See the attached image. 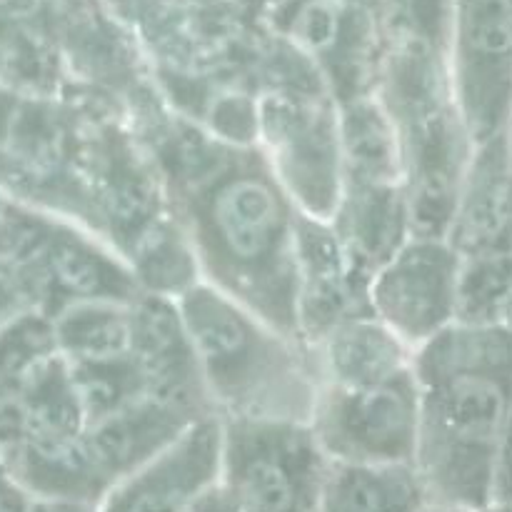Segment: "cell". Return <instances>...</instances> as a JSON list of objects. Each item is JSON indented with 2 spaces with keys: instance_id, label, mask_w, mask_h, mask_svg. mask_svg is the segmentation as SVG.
Returning <instances> with one entry per match:
<instances>
[{
  "instance_id": "cell-11",
  "label": "cell",
  "mask_w": 512,
  "mask_h": 512,
  "mask_svg": "<svg viewBox=\"0 0 512 512\" xmlns=\"http://www.w3.org/2000/svg\"><path fill=\"white\" fill-rule=\"evenodd\" d=\"M370 280L358 273L330 220L298 218V320L305 343L315 345L340 320L370 313Z\"/></svg>"
},
{
  "instance_id": "cell-21",
  "label": "cell",
  "mask_w": 512,
  "mask_h": 512,
  "mask_svg": "<svg viewBox=\"0 0 512 512\" xmlns=\"http://www.w3.org/2000/svg\"><path fill=\"white\" fill-rule=\"evenodd\" d=\"M193 512H240V510L238 505H235V500L228 495V490L223 488V483H218L203 500H200L198 508Z\"/></svg>"
},
{
  "instance_id": "cell-24",
  "label": "cell",
  "mask_w": 512,
  "mask_h": 512,
  "mask_svg": "<svg viewBox=\"0 0 512 512\" xmlns=\"http://www.w3.org/2000/svg\"><path fill=\"white\" fill-rule=\"evenodd\" d=\"M503 325H505V328H510V330H512V298H510L508 308H505V315H503Z\"/></svg>"
},
{
  "instance_id": "cell-23",
  "label": "cell",
  "mask_w": 512,
  "mask_h": 512,
  "mask_svg": "<svg viewBox=\"0 0 512 512\" xmlns=\"http://www.w3.org/2000/svg\"><path fill=\"white\" fill-rule=\"evenodd\" d=\"M348 3L368 5V8H375V10H380V8H383V3H385V0H348Z\"/></svg>"
},
{
  "instance_id": "cell-14",
  "label": "cell",
  "mask_w": 512,
  "mask_h": 512,
  "mask_svg": "<svg viewBox=\"0 0 512 512\" xmlns=\"http://www.w3.org/2000/svg\"><path fill=\"white\" fill-rule=\"evenodd\" d=\"M195 420L198 418L185 410L143 395V398L88 423L85 438H88L95 463L113 488L118 480H123L125 475L155 458L160 450L168 448Z\"/></svg>"
},
{
  "instance_id": "cell-15",
  "label": "cell",
  "mask_w": 512,
  "mask_h": 512,
  "mask_svg": "<svg viewBox=\"0 0 512 512\" xmlns=\"http://www.w3.org/2000/svg\"><path fill=\"white\" fill-rule=\"evenodd\" d=\"M315 348L320 385H368L413 368L415 350L373 313L340 320Z\"/></svg>"
},
{
  "instance_id": "cell-9",
  "label": "cell",
  "mask_w": 512,
  "mask_h": 512,
  "mask_svg": "<svg viewBox=\"0 0 512 512\" xmlns=\"http://www.w3.org/2000/svg\"><path fill=\"white\" fill-rule=\"evenodd\" d=\"M223 475V418L190 423L168 448L113 485L100 512H193Z\"/></svg>"
},
{
  "instance_id": "cell-17",
  "label": "cell",
  "mask_w": 512,
  "mask_h": 512,
  "mask_svg": "<svg viewBox=\"0 0 512 512\" xmlns=\"http://www.w3.org/2000/svg\"><path fill=\"white\" fill-rule=\"evenodd\" d=\"M428 500L415 465L333 463L320 512H418Z\"/></svg>"
},
{
  "instance_id": "cell-22",
  "label": "cell",
  "mask_w": 512,
  "mask_h": 512,
  "mask_svg": "<svg viewBox=\"0 0 512 512\" xmlns=\"http://www.w3.org/2000/svg\"><path fill=\"white\" fill-rule=\"evenodd\" d=\"M418 512H473V510L453 508V505H443V503H433V500H425V505Z\"/></svg>"
},
{
  "instance_id": "cell-19",
  "label": "cell",
  "mask_w": 512,
  "mask_h": 512,
  "mask_svg": "<svg viewBox=\"0 0 512 512\" xmlns=\"http://www.w3.org/2000/svg\"><path fill=\"white\" fill-rule=\"evenodd\" d=\"M458 320L473 325H503L512 298V250L460 255Z\"/></svg>"
},
{
  "instance_id": "cell-13",
  "label": "cell",
  "mask_w": 512,
  "mask_h": 512,
  "mask_svg": "<svg viewBox=\"0 0 512 512\" xmlns=\"http://www.w3.org/2000/svg\"><path fill=\"white\" fill-rule=\"evenodd\" d=\"M333 228L360 275L373 280L413 235L405 183H360L345 180Z\"/></svg>"
},
{
  "instance_id": "cell-20",
  "label": "cell",
  "mask_w": 512,
  "mask_h": 512,
  "mask_svg": "<svg viewBox=\"0 0 512 512\" xmlns=\"http://www.w3.org/2000/svg\"><path fill=\"white\" fill-rule=\"evenodd\" d=\"M495 503L512 505V418L505 430L498 458V478H495Z\"/></svg>"
},
{
  "instance_id": "cell-18",
  "label": "cell",
  "mask_w": 512,
  "mask_h": 512,
  "mask_svg": "<svg viewBox=\"0 0 512 512\" xmlns=\"http://www.w3.org/2000/svg\"><path fill=\"white\" fill-rule=\"evenodd\" d=\"M133 303H115V300L65 303L50 315L58 350L68 360L128 355L130 335H133Z\"/></svg>"
},
{
  "instance_id": "cell-5",
  "label": "cell",
  "mask_w": 512,
  "mask_h": 512,
  "mask_svg": "<svg viewBox=\"0 0 512 512\" xmlns=\"http://www.w3.org/2000/svg\"><path fill=\"white\" fill-rule=\"evenodd\" d=\"M328 470L310 425L223 420L220 483L240 512H320Z\"/></svg>"
},
{
  "instance_id": "cell-16",
  "label": "cell",
  "mask_w": 512,
  "mask_h": 512,
  "mask_svg": "<svg viewBox=\"0 0 512 512\" xmlns=\"http://www.w3.org/2000/svg\"><path fill=\"white\" fill-rule=\"evenodd\" d=\"M338 108L345 180L405 183L398 125L393 123L380 95L375 90L363 93L343 100Z\"/></svg>"
},
{
  "instance_id": "cell-3",
  "label": "cell",
  "mask_w": 512,
  "mask_h": 512,
  "mask_svg": "<svg viewBox=\"0 0 512 512\" xmlns=\"http://www.w3.org/2000/svg\"><path fill=\"white\" fill-rule=\"evenodd\" d=\"M178 308L215 415L310 425L320 395L313 345L203 280L178 295Z\"/></svg>"
},
{
  "instance_id": "cell-8",
  "label": "cell",
  "mask_w": 512,
  "mask_h": 512,
  "mask_svg": "<svg viewBox=\"0 0 512 512\" xmlns=\"http://www.w3.org/2000/svg\"><path fill=\"white\" fill-rule=\"evenodd\" d=\"M460 263L463 258L448 238L410 235L375 270L368 288L370 313L418 350L458 320Z\"/></svg>"
},
{
  "instance_id": "cell-27",
  "label": "cell",
  "mask_w": 512,
  "mask_h": 512,
  "mask_svg": "<svg viewBox=\"0 0 512 512\" xmlns=\"http://www.w3.org/2000/svg\"><path fill=\"white\" fill-rule=\"evenodd\" d=\"M95 512H100V510H95Z\"/></svg>"
},
{
  "instance_id": "cell-26",
  "label": "cell",
  "mask_w": 512,
  "mask_h": 512,
  "mask_svg": "<svg viewBox=\"0 0 512 512\" xmlns=\"http://www.w3.org/2000/svg\"><path fill=\"white\" fill-rule=\"evenodd\" d=\"M508 130H510V143H512V120H510V128Z\"/></svg>"
},
{
  "instance_id": "cell-12",
  "label": "cell",
  "mask_w": 512,
  "mask_h": 512,
  "mask_svg": "<svg viewBox=\"0 0 512 512\" xmlns=\"http://www.w3.org/2000/svg\"><path fill=\"white\" fill-rule=\"evenodd\" d=\"M448 240L460 255L512 250L510 130L473 148Z\"/></svg>"
},
{
  "instance_id": "cell-4",
  "label": "cell",
  "mask_w": 512,
  "mask_h": 512,
  "mask_svg": "<svg viewBox=\"0 0 512 512\" xmlns=\"http://www.w3.org/2000/svg\"><path fill=\"white\" fill-rule=\"evenodd\" d=\"M255 100V145L300 213L333 220L345 180L338 100L323 80L273 85Z\"/></svg>"
},
{
  "instance_id": "cell-7",
  "label": "cell",
  "mask_w": 512,
  "mask_h": 512,
  "mask_svg": "<svg viewBox=\"0 0 512 512\" xmlns=\"http://www.w3.org/2000/svg\"><path fill=\"white\" fill-rule=\"evenodd\" d=\"M448 53L455 105L473 143L512 120V0H450Z\"/></svg>"
},
{
  "instance_id": "cell-1",
  "label": "cell",
  "mask_w": 512,
  "mask_h": 512,
  "mask_svg": "<svg viewBox=\"0 0 512 512\" xmlns=\"http://www.w3.org/2000/svg\"><path fill=\"white\" fill-rule=\"evenodd\" d=\"M150 150L198 275L283 333L300 335V210L258 145L175 115Z\"/></svg>"
},
{
  "instance_id": "cell-10",
  "label": "cell",
  "mask_w": 512,
  "mask_h": 512,
  "mask_svg": "<svg viewBox=\"0 0 512 512\" xmlns=\"http://www.w3.org/2000/svg\"><path fill=\"white\" fill-rule=\"evenodd\" d=\"M130 358L148 398L185 410L195 418L215 415L178 298L148 290L140 293L133 303Z\"/></svg>"
},
{
  "instance_id": "cell-6",
  "label": "cell",
  "mask_w": 512,
  "mask_h": 512,
  "mask_svg": "<svg viewBox=\"0 0 512 512\" xmlns=\"http://www.w3.org/2000/svg\"><path fill=\"white\" fill-rule=\"evenodd\" d=\"M310 428L333 463L413 465L420 430L415 363L378 383L320 385Z\"/></svg>"
},
{
  "instance_id": "cell-25",
  "label": "cell",
  "mask_w": 512,
  "mask_h": 512,
  "mask_svg": "<svg viewBox=\"0 0 512 512\" xmlns=\"http://www.w3.org/2000/svg\"><path fill=\"white\" fill-rule=\"evenodd\" d=\"M483 512H512V505H503V503H493L490 505L488 510H483Z\"/></svg>"
},
{
  "instance_id": "cell-2",
  "label": "cell",
  "mask_w": 512,
  "mask_h": 512,
  "mask_svg": "<svg viewBox=\"0 0 512 512\" xmlns=\"http://www.w3.org/2000/svg\"><path fill=\"white\" fill-rule=\"evenodd\" d=\"M420 385L415 470L433 503L483 512L512 418V330L453 323L413 355Z\"/></svg>"
}]
</instances>
